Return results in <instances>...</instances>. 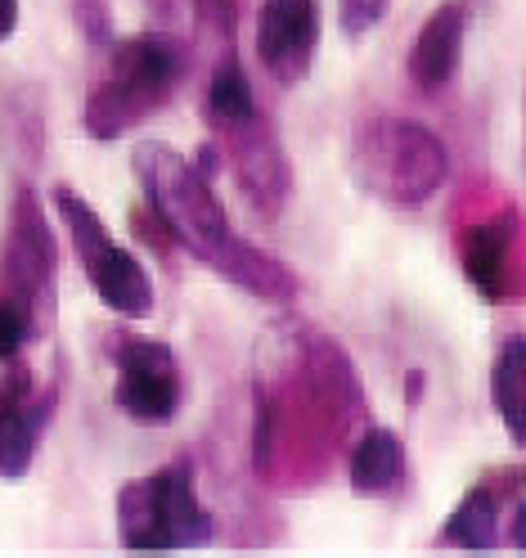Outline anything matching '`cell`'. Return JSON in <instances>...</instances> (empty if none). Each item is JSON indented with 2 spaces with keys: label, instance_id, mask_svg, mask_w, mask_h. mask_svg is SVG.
Returning a JSON list of instances; mask_svg holds the SVG:
<instances>
[{
  "label": "cell",
  "instance_id": "cell-1",
  "mask_svg": "<svg viewBox=\"0 0 526 558\" xmlns=\"http://www.w3.org/2000/svg\"><path fill=\"white\" fill-rule=\"evenodd\" d=\"M135 177L145 185L149 217L162 226V234L171 243H181L207 270H217L234 289L253 293L261 302L297 298V289H302L297 275L230 226L225 203L212 190V177L198 171L194 158L162 145V140H145V145L135 149Z\"/></svg>",
  "mask_w": 526,
  "mask_h": 558
},
{
  "label": "cell",
  "instance_id": "cell-2",
  "mask_svg": "<svg viewBox=\"0 0 526 558\" xmlns=\"http://www.w3.org/2000/svg\"><path fill=\"white\" fill-rule=\"evenodd\" d=\"M185 46L167 32H139L109 50V73H103L82 109V126L90 140H122L145 118H154L171 90L185 77Z\"/></svg>",
  "mask_w": 526,
  "mask_h": 558
},
{
  "label": "cell",
  "instance_id": "cell-3",
  "mask_svg": "<svg viewBox=\"0 0 526 558\" xmlns=\"http://www.w3.org/2000/svg\"><path fill=\"white\" fill-rule=\"evenodd\" d=\"M351 181L369 198L418 207L450 181L445 140L414 118H365L351 131Z\"/></svg>",
  "mask_w": 526,
  "mask_h": 558
},
{
  "label": "cell",
  "instance_id": "cell-4",
  "mask_svg": "<svg viewBox=\"0 0 526 558\" xmlns=\"http://www.w3.org/2000/svg\"><path fill=\"white\" fill-rule=\"evenodd\" d=\"M118 541L126 549H203L217 541V518L194 486V464L171 460L167 469L135 477L118 492Z\"/></svg>",
  "mask_w": 526,
  "mask_h": 558
},
{
  "label": "cell",
  "instance_id": "cell-5",
  "mask_svg": "<svg viewBox=\"0 0 526 558\" xmlns=\"http://www.w3.org/2000/svg\"><path fill=\"white\" fill-rule=\"evenodd\" d=\"M54 213H59L63 230L73 234V248L82 257L86 284L95 289V298L109 311H118L122 320L154 316V279H149L145 262L122 248V243L109 234V226H103V217L73 185L54 190Z\"/></svg>",
  "mask_w": 526,
  "mask_h": 558
},
{
  "label": "cell",
  "instance_id": "cell-6",
  "mask_svg": "<svg viewBox=\"0 0 526 558\" xmlns=\"http://www.w3.org/2000/svg\"><path fill=\"white\" fill-rule=\"evenodd\" d=\"M0 293L27 311L37 333L54 325L59 243L32 185H19L10 207V230H5V243H0Z\"/></svg>",
  "mask_w": 526,
  "mask_h": 558
},
{
  "label": "cell",
  "instance_id": "cell-7",
  "mask_svg": "<svg viewBox=\"0 0 526 558\" xmlns=\"http://www.w3.org/2000/svg\"><path fill=\"white\" fill-rule=\"evenodd\" d=\"M212 126L221 131V154L230 158V171H234L243 198H248V207L261 221H274L279 207L289 203L293 167H289V154L279 145L270 118L261 113V104L253 99L234 113H217Z\"/></svg>",
  "mask_w": 526,
  "mask_h": 558
},
{
  "label": "cell",
  "instance_id": "cell-8",
  "mask_svg": "<svg viewBox=\"0 0 526 558\" xmlns=\"http://www.w3.org/2000/svg\"><path fill=\"white\" fill-rule=\"evenodd\" d=\"M109 356L118 365L113 405L131 424H171L175 410H181V365H175L171 347L145 333H113Z\"/></svg>",
  "mask_w": 526,
  "mask_h": 558
},
{
  "label": "cell",
  "instance_id": "cell-9",
  "mask_svg": "<svg viewBox=\"0 0 526 558\" xmlns=\"http://www.w3.org/2000/svg\"><path fill=\"white\" fill-rule=\"evenodd\" d=\"M253 46L270 82L279 86L306 82L315 46H320V5L315 0H261Z\"/></svg>",
  "mask_w": 526,
  "mask_h": 558
},
{
  "label": "cell",
  "instance_id": "cell-10",
  "mask_svg": "<svg viewBox=\"0 0 526 558\" xmlns=\"http://www.w3.org/2000/svg\"><path fill=\"white\" fill-rule=\"evenodd\" d=\"M50 410L54 388H37V374L27 365H14L0 383V477L5 482L27 477Z\"/></svg>",
  "mask_w": 526,
  "mask_h": 558
},
{
  "label": "cell",
  "instance_id": "cell-11",
  "mask_svg": "<svg viewBox=\"0 0 526 558\" xmlns=\"http://www.w3.org/2000/svg\"><path fill=\"white\" fill-rule=\"evenodd\" d=\"M517 234L522 221L513 207H496L490 217L468 221L460 230V266L464 279L486 298V302H509L513 298V275L517 266Z\"/></svg>",
  "mask_w": 526,
  "mask_h": 558
},
{
  "label": "cell",
  "instance_id": "cell-12",
  "mask_svg": "<svg viewBox=\"0 0 526 558\" xmlns=\"http://www.w3.org/2000/svg\"><path fill=\"white\" fill-rule=\"evenodd\" d=\"M468 0H441V5L424 19L418 37L409 46V82L418 90H441L454 82L464 59V37H468Z\"/></svg>",
  "mask_w": 526,
  "mask_h": 558
},
{
  "label": "cell",
  "instance_id": "cell-13",
  "mask_svg": "<svg viewBox=\"0 0 526 558\" xmlns=\"http://www.w3.org/2000/svg\"><path fill=\"white\" fill-rule=\"evenodd\" d=\"M490 410L513 446L526 450V333H509L490 361Z\"/></svg>",
  "mask_w": 526,
  "mask_h": 558
},
{
  "label": "cell",
  "instance_id": "cell-14",
  "mask_svg": "<svg viewBox=\"0 0 526 558\" xmlns=\"http://www.w3.org/2000/svg\"><path fill=\"white\" fill-rule=\"evenodd\" d=\"M351 492L356 496H388L405 477V441L392 428H369L360 433V441L351 446Z\"/></svg>",
  "mask_w": 526,
  "mask_h": 558
},
{
  "label": "cell",
  "instance_id": "cell-15",
  "mask_svg": "<svg viewBox=\"0 0 526 558\" xmlns=\"http://www.w3.org/2000/svg\"><path fill=\"white\" fill-rule=\"evenodd\" d=\"M441 545L460 549H496L500 545V492L490 482H477L473 492L454 505L441 527Z\"/></svg>",
  "mask_w": 526,
  "mask_h": 558
},
{
  "label": "cell",
  "instance_id": "cell-16",
  "mask_svg": "<svg viewBox=\"0 0 526 558\" xmlns=\"http://www.w3.org/2000/svg\"><path fill=\"white\" fill-rule=\"evenodd\" d=\"M37 338V325H32V316L14 302L0 293V365H14L23 347Z\"/></svg>",
  "mask_w": 526,
  "mask_h": 558
},
{
  "label": "cell",
  "instance_id": "cell-17",
  "mask_svg": "<svg viewBox=\"0 0 526 558\" xmlns=\"http://www.w3.org/2000/svg\"><path fill=\"white\" fill-rule=\"evenodd\" d=\"M388 14V0H338V27L346 41H360L382 23Z\"/></svg>",
  "mask_w": 526,
  "mask_h": 558
},
{
  "label": "cell",
  "instance_id": "cell-18",
  "mask_svg": "<svg viewBox=\"0 0 526 558\" xmlns=\"http://www.w3.org/2000/svg\"><path fill=\"white\" fill-rule=\"evenodd\" d=\"M194 5H198V14L207 19V23H212L217 32H221V41H230L234 37V0H194Z\"/></svg>",
  "mask_w": 526,
  "mask_h": 558
},
{
  "label": "cell",
  "instance_id": "cell-19",
  "mask_svg": "<svg viewBox=\"0 0 526 558\" xmlns=\"http://www.w3.org/2000/svg\"><path fill=\"white\" fill-rule=\"evenodd\" d=\"M14 27H19V0H0V46L14 37Z\"/></svg>",
  "mask_w": 526,
  "mask_h": 558
},
{
  "label": "cell",
  "instance_id": "cell-20",
  "mask_svg": "<svg viewBox=\"0 0 526 558\" xmlns=\"http://www.w3.org/2000/svg\"><path fill=\"white\" fill-rule=\"evenodd\" d=\"M509 545H517V549H526V500L513 509V518H509Z\"/></svg>",
  "mask_w": 526,
  "mask_h": 558
},
{
  "label": "cell",
  "instance_id": "cell-21",
  "mask_svg": "<svg viewBox=\"0 0 526 558\" xmlns=\"http://www.w3.org/2000/svg\"><path fill=\"white\" fill-rule=\"evenodd\" d=\"M490 486H500V492H517V486H526V464L522 469H504L500 482H490Z\"/></svg>",
  "mask_w": 526,
  "mask_h": 558
},
{
  "label": "cell",
  "instance_id": "cell-22",
  "mask_svg": "<svg viewBox=\"0 0 526 558\" xmlns=\"http://www.w3.org/2000/svg\"><path fill=\"white\" fill-rule=\"evenodd\" d=\"M522 113H526V104H522Z\"/></svg>",
  "mask_w": 526,
  "mask_h": 558
}]
</instances>
